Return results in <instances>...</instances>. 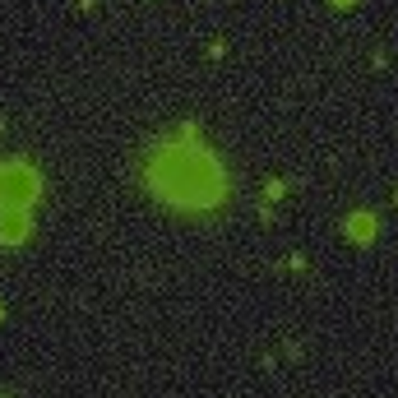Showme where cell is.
I'll return each instance as SVG.
<instances>
[{
	"instance_id": "obj_7",
	"label": "cell",
	"mask_w": 398,
	"mask_h": 398,
	"mask_svg": "<svg viewBox=\"0 0 398 398\" xmlns=\"http://www.w3.org/2000/svg\"><path fill=\"white\" fill-rule=\"evenodd\" d=\"M0 319H5V306H0Z\"/></svg>"
},
{
	"instance_id": "obj_5",
	"label": "cell",
	"mask_w": 398,
	"mask_h": 398,
	"mask_svg": "<svg viewBox=\"0 0 398 398\" xmlns=\"http://www.w3.org/2000/svg\"><path fill=\"white\" fill-rule=\"evenodd\" d=\"M264 199H269V204L283 199V181H269V186H264Z\"/></svg>"
},
{
	"instance_id": "obj_6",
	"label": "cell",
	"mask_w": 398,
	"mask_h": 398,
	"mask_svg": "<svg viewBox=\"0 0 398 398\" xmlns=\"http://www.w3.org/2000/svg\"><path fill=\"white\" fill-rule=\"evenodd\" d=\"M334 5H338V9H352V5H357V0H334Z\"/></svg>"
},
{
	"instance_id": "obj_2",
	"label": "cell",
	"mask_w": 398,
	"mask_h": 398,
	"mask_svg": "<svg viewBox=\"0 0 398 398\" xmlns=\"http://www.w3.org/2000/svg\"><path fill=\"white\" fill-rule=\"evenodd\" d=\"M37 195H42V181H37V171L28 167V162H5V167H0V199L5 204L28 209Z\"/></svg>"
},
{
	"instance_id": "obj_3",
	"label": "cell",
	"mask_w": 398,
	"mask_h": 398,
	"mask_svg": "<svg viewBox=\"0 0 398 398\" xmlns=\"http://www.w3.org/2000/svg\"><path fill=\"white\" fill-rule=\"evenodd\" d=\"M28 232H33V218H28V209H19V204H5V209H0V246H24Z\"/></svg>"
},
{
	"instance_id": "obj_1",
	"label": "cell",
	"mask_w": 398,
	"mask_h": 398,
	"mask_svg": "<svg viewBox=\"0 0 398 398\" xmlns=\"http://www.w3.org/2000/svg\"><path fill=\"white\" fill-rule=\"evenodd\" d=\"M144 186L176 209H218L227 199V171L204 144L167 139L144 162Z\"/></svg>"
},
{
	"instance_id": "obj_4",
	"label": "cell",
	"mask_w": 398,
	"mask_h": 398,
	"mask_svg": "<svg viewBox=\"0 0 398 398\" xmlns=\"http://www.w3.org/2000/svg\"><path fill=\"white\" fill-rule=\"evenodd\" d=\"M343 232L357 241V246H371V241H375V218H371V213H352V218L343 222Z\"/></svg>"
}]
</instances>
